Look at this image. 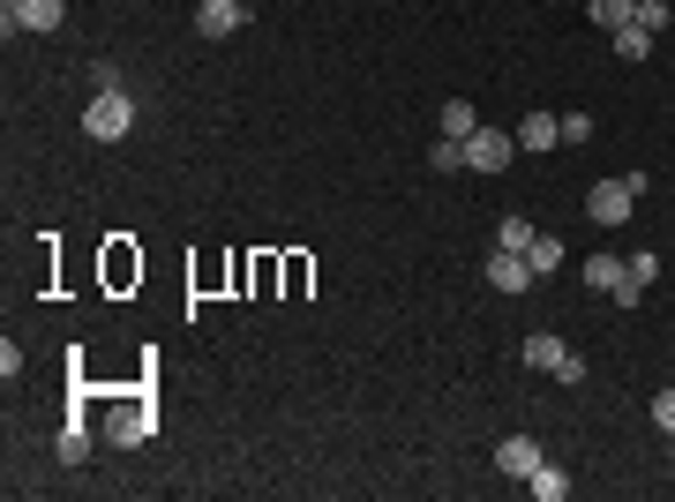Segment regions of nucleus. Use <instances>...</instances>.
<instances>
[{"instance_id": "nucleus-3", "label": "nucleus", "mask_w": 675, "mask_h": 502, "mask_svg": "<svg viewBox=\"0 0 675 502\" xmlns=\"http://www.w3.org/2000/svg\"><path fill=\"white\" fill-rule=\"evenodd\" d=\"M525 368H541V376H555V382H586V360L563 345V337H525Z\"/></svg>"}, {"instance_id": "nucleus-15", "label": "nucleus", "mask_w": 675, "mask_h": 502, "mask_svg": "<svg viewBox=\"0 0 675 502\" xmlns=\"http://www.w3.org/2000/svg\"><path fill=\"white\" fill-rule=\"evenodd\" d=\"M645 53H653V31L623 23V31H616V60H645Z\"/></svg>"}, {"instance_id": "nucleus-1", "label": "nucleus", "mask_w": 675, "mask_h": 502, "mask_svg": "<svg viewBox=\"0 0 675 502\" xmlns=\"http://www.w3.org/2000/svg\"><path fill=\"white\" fill-rule=\"evenodd\" d=\"M631 210H638V188H631V180H593V196H586V217H593V225L623 233V225H631Z\"/></svg>"}, {"instance_id": "nucleus-10", "label": "nucleus", "mask_w": 675, "mask_h": 502, "mask_svg": "<svg viewBox=\"0 0 675 502\" xmlns=\"http://www.w3.org/2000/svg\"><path fill=\"white\" fill-rule=\"evenodd\" d=\"M555 143H563V121H555V113H525V121H518V150H555Z\"/></svg>"}, {"instance_id": "nucleus-18", "label": "nucleus", "mask_w": 675, "mask_h": 502, "mask_svg": "<svg viewBox=\"0 0 675 502\" xmlns=\"http://www.w3.org/2000/svg\"><path fill=\"white\" fill-rule=\"evenodd\" d=\"M106 435H113V443H121V450H135V443H143V435H151V420H143V413H121V420H113V427H106Z\"/></svg>"}, {"instance_id": "nucleus-13", "label": "nucleus", "mask_w": 675, "mask_h": 502, "mask_svg": "<svg viewBox=\"0 0 675 502\" xmlns=\"http://www.w3.org/2000/svg\"><path fill=\"white\" fill-rule=\"evenodd\" d=\"M586 15L600 23V31H623V23L638 15V0H586Z\"/></svg>"}, {"instance_id": "nucleus-4", "label": "nucleus", "mask_w": 675, "mask_h": 502, "mask_svg": "<svg viewBox=\"0 0 675 502\" xmlns=\"http://www.w3.org/2000/svg\"><path fill=\"white\" fill-rule=\"evenodd\" d=\"M510 158H518V135H504V127H473L465 135V172H504Z\"/></svg>"}, {"instance_id": "nucleus-14", "label": "nucleus", "mask_w": 675, "mask_h": 502, "mask_svg": "<svg viewBox=\"0 0 675 502\" xmlns=\"http://www.w3.org/2000/svg\"><path fill=\"white\" fill-rule=\"evenodd\" d=\"M525 263H533V278H555V270H563V241H541V233H533Z\"/></svg>"}, {"instance_id": "nucleus-9", "label": "nucleus", "mask_w": 675, "mask_h": 502, "mask_svg": "<svg viewBox=\"0 0 675 502\" xmlns=\"http://www.w3.org/2000/svg\"><path fill=\"white\" fill-rule=\"evenodd\" d=\"M241 15H248L241 0H203V8H196V38H233Z\"/></svg>"}, {"instance_id": "nucleus-6", "label": "nucleus", "mask_w": 675, "mask_h": 502, "mask_svg": "<svg viewBox=\"0 0 675 502\" xmlns=\"http://www.w3.org/2000/svg\"><path fill=\"white\" fill-rule=\"evenodd\" d=\"M68 23V0H8L0 8V31L15 38V31H60Z\"/></svg>"}, {"instance_id": "nucleus-12", "label": "nucleus", "mask_w": 675, "mask_h": 502, "mask_svg": "<svg viewBox=\"0 0 675 502\" xmlns=\"http://www.w3.org/2000/svg\"><path fill=\"white\" fill-rule=\"evenodd\" d=\"M525 488H533V495H541V502H563V495H571V480H563V472H555L549 458H541V465H533V472H525Z\"/></svg>"}, {"instance_id": "nucleus-16", "label": "nucleus", "mask_w": 675, "mask_h": 502, "mask_svg": "<svg viewBox=\"0 0 675 502\" xmlns=\"http://www.w3.org/2000/svg\"><path fill=\"white\" fill-rule=\"evenodd\" d=\"M496 248L525 255V248H533V225H525V217H504V225H496Z\"/></svg>"}, {"instance_id": "nucleus-8", "label": "nucleus", "mask_w": 675, "mask_h": 502, "mask_svg": "<svg viewBox=\"0 0 675 502\" xmlns=\"http://www.w3.org/2000/svg\"><path fill=\"white\" fill-rule=\"evenodd\" d=\"M533 465H541V443H533V435H504V443H496V472H504V480H525Z\"/></svg>"}, {"instance_id": "nucleus-20", "label": "nucleus", "mask_w": 675, "mask_h": 502, "mask_svg": "<svg viewBox=\"0 0 675 502\" xmlns=\"http://www.w3.org/2000/svg\"><path fill=\"white\" fill-rule=\"evenodd\" d=\"M435 172H465V143L443 135V143H435Z\"/></svg>"}, {"instance_id": "nucleus-5", "label": "nucleus", "mask_w": 675, "mask_h": 502, "mask_svg": "<svg viewBox=\"0 0 675 502\" xmlns=\"http://www.w3.org/2000/svg\"><path fill=\"white\" fill-rule=\"evenodd\" d=\"M586 286H593V293H616V308H638V300H645V286L631 278V263H616V255H593Z\"/></svg>"}, {"instance_id": "nucleus-7", "label": "nucleus", "mask_w": 675, "mask_h": 502, "mask_svg": "<svg viewBox=\"0 0 675 502\" xmlns=\"http://www.w3.org/2000/svg\"><path fill=\"white\" fill-rule=\"evenodd\" d=\"M488 286H496V293H533L541 278H533V263H525V255L496 248V255H488Z\"/></svg>"}, {"instance_id": "nucleus-11", "label": "nucleus", "mask_w": 675, "mask_h": 502, "mask_svg": "<svg viewBox=\"0 0 675 502\" xmlns=\"http://www.w3.org/2000/svg\"><path fill=\"white\" fill-rule=\"evenodd\" d=\"M435 127H443V135H451V143H465V135H473V127H480V113H473V105H465V98H443V113H435Z\"/></svg>"}, {"instance_id": "nucleus-17", "label": "nucleus", "mask_w": 675, "mask_h": 502, "mask_svg": "<svg viewBox=\"0 0 675 502\" xmlns=\"http://www.w3.org/2000/svg\"><path fill=\"white\" fill-rule=\"evenodd\" d=\"M60 458H68V465L90 458V427H84V420H68V427H60Z\"/></svg>"}, {"instance_id": "nucleus-19", "label": "nucleus", "mask_w": 675, "mask_h": 502, "mask_svg": "<svg viewBox=\"0 0 675 502\" xmlns=\"http://www.w3.org/2000/svg\"><path fill=\"white\" fill-rule=\"evenodd\" d=\"M638 31H653V38H661V31H668V0H638V15H631Z\"/></svg>"}, {"instance_id": "nucleus-2", "label": "nucleus", "mask_w": 675, "mask_h": 502, "mask_svg": "<svg viewBox=\"0 0 675 502\" xmlns=\"http://www.w3.org/2000/svg\"><path fill=\"white\" fill-rule=\"evenodd\" d=\"M84 127L98 135V143H121L128 127H135V98H128V90H98L90 113H84Z\"/></svg>"}, {"instance_id": "nucleus-23", "label": "nucleus", "mask_w": 675, "mask_h": 502, "mask_svg": "<svg viewBox=\"0 0 675 502\" xmlns=\"http://www.w3.org/2000/svg\"><path fill=\"white\" fill-rule=\"evenodd\" d=\"M653 420H661V427L675 435V390H661V398H653Z\"/></svg>"}, {"instance_id": "nucleus-21", "label": "nucleus", "mask_w": 675, "mask_h": 502, "mask_svg": "<svg viewBox=\"0 0 675 502\" xmlns=\"http://www.w3.org/2000/svg\"><path fill=\"white\" fill-rule=\"evenodd\" d=\"M631 278H638V286H653V278H661V255L638 248V255H631Z\"/></svg>"}, {"instance_id": "nucleus-22", "label": "nucleus", "mask_w": 675, "mask_h": 502, "mask_svg": "<svg viewBox=\"0 0 675 502\" xmlns=\"http://www.w3.org/2000/svg\"><path fill=\"white\" fill-rule=\"evenodd\" d=\"M563 143H593V121H586V113H563Z\"/></svg>"}]
</instances>
